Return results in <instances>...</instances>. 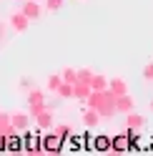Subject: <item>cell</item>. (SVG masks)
Wrapping results in <instances>:
<instances>
[{"instance_id": "10", "label": "cell", "mask_w": 153, "mask_h": 156, "mask_svg": "<svg viewBox=\"0 0 153 156\" xmlns=\"http://www.w3.org/2000/svg\"><path fill=\"white\" fill-rule=\"evenodd\" d=\"M151 111H153V103H151Z\"/></svg>"}, {"instance_id": "3", "label": "cell", "mask_w": 153, "mask_h": 156, "mask_svg": "<svg viewBox=\"0 0 153 156\" xmlns=\"http://www.w3.org/2000/svg\"><path fill=\"white\" fill-rule=\"evenodd\" d=\"M45 8H48V13H58L63 8V0H45Z\"/></svg>"}, {"instance_id": "1", "label": "cell", "mask_w": 153, "mask_h": 156, "mask_svg": "<svg viewBox=\"0 0 153 156\" xmlns=\"http://www.w3.org/2000/svg\"><path fill=\"white\" fill-rule=\"evenodd\" d=\"M23 15L28 18V20L40 18V5H38V0H25L23 3Z\"/></svg>"}, {"instance_id": "2", "label": "cell", "mask_w": 153, "mask_h": 156, "mask_svg": "<svg viewBox=\"0 0 153 156\" xmlns=\"http://www.w3.org/2000/svg\"><path fill=\"white\" fill-rule=\"evenodd\" d=\"M113 88H116L118 96H123V93L128 91V86H126V81H123V78H113Z\"/></svg>"}, {"instance_id": "6", "label": "cell", "mask_w": 153, "mask_h": 156, "mask_svg": "<svg viewBox=\"0 0 153 156\" xmlns=\"http://www.w3.org/2000/svg\"><path fill=\"white\" fill-rule=\"evenodd\" d=\"M95 121H98V119H95L93 113H83V123L85 126H95Z\"/></svg>"}, {"instance_id": "8", "label": "cell", "mask_w": 153, "mask_h": 156, "mask_svg": "<svg viewBox=\"0 0 153 156\" xmlns=\"http://www.w3.org/2000/svg\"><path fill=\"white\" fill-rule=\"evenodd\" d=\"M63 71H65V73H63V78H65V81H68V78H70V81H73V78H75V73H73L75 68H63Z\"/></svg>"}, {"instance_id": "9", "label": "cell", "mask_w": 153, "mask_h": 156, "mask_svg": "<svg viewBox=\"0 0 153 156\" xmlns=\"http://www.w3.org/2000/svg\"><path fill=\"white\" fill-rule=\"evenodd\" d=\"M40 123H43V126H50V113H48V116H40Z\"/></svg>"}, {"instance_id": "7", "label": "cell", "mask_w": 153, "mask_h": 156, "mask_svg": "<svg viewBox=\"0 0 153 156\" xmlns=\"http://www.w3.org/2000/svg\"><path fill=\"white\" fill-rule=\"evenodd\" d=\"M58 93L63 96V98H70V96H73V91L68 88V86H60V88H58Z\"/></svg>"}, {"instance_id": "4", "label": "cell", "mask_w": 153, "mask_h": 156, "mask_svg": "<svg viewBox=\"0 0 153 156\" xmlns=\"http://www.w3.org/2000/svg\"><path fill=\"white\" fill-rule=\"evenodd\" d=\"M18 88H33V78L30 76H20L18 78Z\"/></svg>"}, {"instance_id": "5", "label": "cell", "mask_w": 153, "mask_h": 156, "mask_svg": "<svg viewBox=\"0 0 153 156\" xmlns=\"http://www.w3.org/2000/svg\"><path fill=\"white\" fill-rule=\"evenodd\" d=\"M143 78H146V81H153V63L143 66Z\"/></svg>"}]
</instances>
